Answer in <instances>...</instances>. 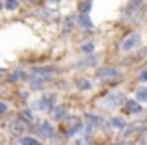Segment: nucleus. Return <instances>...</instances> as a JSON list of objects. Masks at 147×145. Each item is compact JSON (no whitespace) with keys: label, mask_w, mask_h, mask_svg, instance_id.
<instances>
[{"label":"nucleus","mask_w":147,"mask_h":145,"mask_svg":"<svg viewBox=\"0 0 147 145\" xmlns=\"http://www.w3.org/2000/svg\"><path fill=\"white\" fill-rule=\"evenodd\" d=\"M140 43H142V36L138 32L129 34V36L123 39V43H121V50L123 52H130V50H134V48L140 47Z\"/></svg>","instance_id":"nucleus-1"},{"label":"nucleus","mask_w":147,"mask_h":145,"mask_svg":"<svg viewBox=\"0 0 147 145\" xmlns=\"http://www.w3.org/2000/svg\"><path fill=\"white\" fill-rule=\"evenodd\" d=\"M6 7L7 9H15L17 7V0H6Z\"/></svg>","instance_id":"nucleus-21"},{"label":"nucleus","mask_w":147,"mask_h":145,"mask_svg":"<svg viewBox=\"0 0 147 145\" xmlns=\"http://www.w3.org/2000/svg\"><path fill=\"white\" fill-rule=\"evenodd\" d=\"M119 76V69L115 67H102V69L97 71V78L100 80H112V78H117Z\"/></svg>","instance_id":"nucleus-3"},{"label":"nucleus","mask_w":147,"mask_h":145,"mask_svg":"<svg viewBox=\"0 0 147 145\" xmlns=\"http://www.w3.org/2000/svg\"><path fill=\"white\" fill-rule=\"evenodd\" d=\"M54 2H58V0H54Z\"/></svg>","instance_id":"nucleus-26"},{"label":"nucleus","mask_w":147,"mask_h":145,"mask_svg":"<svg viewBox=\"0 0 147 145\" xmlns=\"http://www.w3.org/2000/svg\"><path fill=\"white\" fill-rule=\"evenodd\" d=\"M90 7H91V2H90V0L82 2V6H80V13H82V15H86L88 11H90Z\"/></svg>","instance_id":"nucleus-18"},{"label":"nucleus","mask_w":147,"mask_h":145,"mask_svg":"<svg viewBox=\"0 0 147 145\" xmlns=\"http://www.w3.org/2000/svg\"><path fill=\"white\" fill-rule=\"evenodd\" d=\"M22 78H24V72H22V71H13L9 75V80H11V82H19V80H22Z\"/></svg>","instance_id":"nucleus-11"},{"label":"nucleus","mask_w":147,"mask_h":145,"mask_svg":"<svg viewBox=\"0 0 147 145\" xmlns=\"http://www.w3.org/2000/svg\"><path fill=\"white\" fill-rule=\"evenodd\" d=\"M22 117H24V119H28L30 123H32V119H34V113H32V112H28V110H24V112H22Z\"/></svg>","instance_id":"nucleus-22"},{"label":"nucleus","mask_w":147,"mask_h":145,"mask_svg":"<svg viewBox=\"0 0 147 145\" xmlns=\"http://www.w3.org/2000/svg\"><path fill=\"white\" fill-rule=\"evenodd\" d=\"M54 71H56L54 67H37V69H34V72H36V75H43L45 78H47V75H52Z\"/></svg>","instance_id":"nucleus-9"},{"label":"nucleus","mask_w":147,"mask_h":145,"mask_svg":"<svg viewBox=\"0 0 147 145\" xmlns=\"http://www.w3.org/2000/svg\"><path fill=\"white\" fill-rule=\"evenodd\" d=\"M21 143H22V145H41L39 142H37V140H34V138H26V136H24V138H21Z\"/></svg>","instance_id":"nucleus-14"},{"label":"nucleus","mask_w":147,"mask_h":145,"mask_svg":"<svg viewBox=\"0 0 147 145\" xmlns=\"http://www.w3.org/2000/svg\"><path fill=\"white\" fill-rule=\"evenodd\" d=\"M6 110H7V104L6 102H0V113H4Z\"/></svg>","instance_id":"nucleus-25"},{"label":"nucleus","mask_w":147,"mask_h":145,"mask_svg":"<svg viewBox=\"0 0 147 145\" xmlns=\"http://www.w3.org/2000/svg\"><path fill=\"white\" fill-rule=\"evenodd\" d=\"M76 86H78V89H90V87H91V82H90V80H78V82H76Z\"/></svg>","instance_id":"nucleus-15"},{"label":"nucleus","mask_w":147,"mask_h":145,"mask_svg":"<svg viewBox=\"0 0 147 145\" xmlns=\"http://www.w3.org/2000/svg\"><path fill=\"white\" fill-rule=\"evenodd\" d=\"M22 130H24L22 121H13V123H11V132H13V134H22Z\"/></svg>","instance_id":"nucleus-8"},{"label":"nucleus","mask_w":147,"mask_h":145,"mask_svg":"<svg viewBox=\"0 0 147 145\" xmlns=\"http://www.w3.org/2000/svg\"><path fill=\"white\" fill-rule=\"evenodd\" d=\"M121 102H123V95L121 93H110L100 101V106H102L104 110H114V108H117Z\"/></svg>","instance_id":"nucleus-2"},{"label":"nucleus","mask_w":147,"mask_h":145,"mask_svg":"<svg viewBox=\"0 0 147 145\" xmlns=\"http://www.w3.org/2000/svg\"><path fill=\"white\" fill-rule=\"evenodd\" d=\"M39 132H41L43 136H47V138H50V140H52L54 136H56V132H54V128L50 127V125L47 123V121H43V123H39Z\"/></svg>","instance_id":"nucleus-5"},{"label":"nucleus","mask_w":147,"mask_h":145,"mask_svg":"<svg viewBox=\"0 0 147 145\" xmlns=\"http://www.w3.org/2000/svg\"><path fill=\"white\" fill-rule=\"evenodd\" d=\"M138 78H140L142 82H145V80H147V69H145V71H142V72H140V76H138Z\"/></svg>","instance_id":"nucleus-24"},{"label":"nucleus","mask_w":147,"mask_h":145,"mask_svg":"<svg viewBox=\"0 0 147 145\" xmlns=\"http://www.w3.org/2000/svg\"><path fill=\"white\" fill-rule=\"evenodd\" d=\"M110 127L112 128H125V121H123L121 117H114V119L110 121Z\"/></svg>","instance_id":"nucleus-10"},{"label":"nucleus","mask_w":147,"mask_h":145,"mask_svg":"<svg viewBox=\"0 0 147 145\" xmlns=\"http://www.w3.org/2000/svg\"><path fill=\"white\" fill-rule=\"evenodd\" d=\"M93 48H95V45H93V43H86V45H82V50H84V52H93Z\"/></svg>","instance_id":"nucleus-20"},{"label":"nucleus","mask_w":147,"mask_h":145,"mask_svg":"<svg viewBox=\"0 0 147 145\" xmlns=\"http://www.w3.org/2000/svg\"><path fill=\"white\" fill-rule=\"evenodd\" d=\"M88 121H90V125H93V127L100 125V117H97V115H88Z\"/></svg>","instance_id":"nucleus-19"},{"label":"nucleus","mask_w":147,"mask_h":145,"mask_svg":"<svg viewBox=\"0 0 147 145\" xmlns=\"http://www.w3.org/2000/svg\"><path fill=\"white\" fill-rule=\"evenodd\" d=\"M95 60H97V58H95V56H91V58H88V60H82V62H78L76 65H78V67H88V65H93V62H95Z\"/></svg>","instance_id":"nucleus-13"},{"label":"nucleus","mask_w":147,"mask_h":145,"mask_svg":"<svg viewBox=\"0 0 147 145\" xmlns=\"http://www.w3.org/2000/svg\"><path fill=\"white\" fill-rule=\"evenodd\" d=\"M80 127H82V125H80V121H69V125H67V130H65V134L67 136H73L75 134L76 130H80Z\"/></svg>","instance_id":"nucleus-7"},{"label":"nucleus","mask_w":147,"mask_h":145,"mask_svg":"<svg viewBox=\"0 0 147 145\" xmlns=\"http://www.w3.org/2000/svg\"><path fill=\"white\" fill-rule=\"evenodd\" d=\"M90 142H91V138H90V136H86L84 140H78V145H90Z\"/></svg>","instance_id":"nucleus-23"},{"label":"nucleus","mask_w":147,"mask_h":145,"mask_svg":"<svg viewBox=\"0 0 147 145\" xmlns=\"http://www.w3.org/2000/svg\"><path fill=\"white\" fill-rule=\"evenodd\" d=\"M78 21H80V24L86 26V28H90V26H91V21H90V17H88V15H80Z\"/></svg>","instance_id":"nucleus-16"},{"label":"nucleus","mask_w":147,"mask_h":145,"mask_svg":"<svg viewBox=\"0 0 147 145\" xmlns=\"http://www.w3.org/2000/svg\"><path fill=\"white\" fill-rule=\"evenodd\" d=\"M65 115H67V112H65V108H63V106H61V108H58L56 112H54V117H56V119H63Z\"/></svg>","instance_id":"nucleus-17"},{"label":"nucleus","mask_w":147,"mask_h":145,"mask_svg":"<svg viewBox=\"0 0 147 145\" xmlns=\"http://www.w3.org/2000/svg\"><path fill=\"white\" fill-rule=\"evenodd\" d=\"M54 106V95H45L43 99L36 102V108L37 110H50Z\"/></svg>","instance_id":"nucleus-4"},{"label":"nucleus","mask_w":147,"mask_h":145,"mask_svg":"<svg viewBox=\"0 0 147 145\" xmlns=\"http://www.w3.org/2000/svg\"><path fill=\"white\" fill-rule=\"evenodd\" d=\"M125 110H127L129 113H140V112H142L140 104H138L136 101H127V104H125Z\"/></svg>","instance_id":"nucleus-6"},{"label":"nucleus","mask_w":147,"mask_h":145,"mask_svg":"<svg viewBox=\"0 0 147 145\" xmlns=\"http://www.w3.org/2000/svg\"><path fill=\"white\" fill-rule=\"evenodd\" d=\"M136 99H138V101H142V102H147V89H144V87L138 89L136 91Z\"/></svg>","instance_id":"nucleus-12"}]
</instances>
